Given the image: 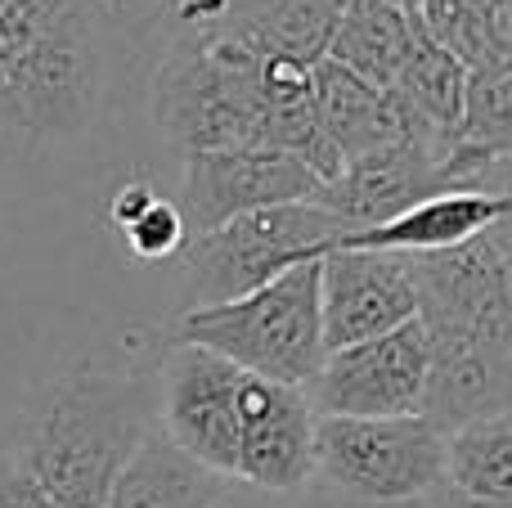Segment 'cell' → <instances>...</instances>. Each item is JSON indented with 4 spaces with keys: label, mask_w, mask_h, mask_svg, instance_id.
Listing matches in <instances>:
<instances>
[{
    "label": "cell",
    "mask_w": 512,
    "mask_h": 508,
    "mask_svg": "<svg viewBox=\"0 0 512 508\" xmlns=\"http://www.w3.org/2000/svg\"><path fill=\"white\" fill-rule=\"evenodd\" d=\"M104 9H153V14H162V0H99Z\"/></svg>",
    "instance_id": "obj_23"
},
{
    "label": "cell",
    "mask_w": 512,
    "mask_h": 508,
    "mask_svg": "<svg viewBox=\"0 0 512 508\" xmlns=\"http://www.w3.org/2000/svg\"><path fill=\"white\" fill-rule=\"evenodd\" d=\"M512 216V194H477V189H454L414 203L409 212L391 216L369 230L337 234L324 252H396V257H436L454 252L463 243L481 239L499 221Z\"/></svg>",
    "instance_id": "obj_13"
},
{
    "label": "cell",
    "mask_w": 512,
    "mask_h": 508,
    "mask_svg": "<svg viewBox=\"0 0 512 508\" xmlns=\"http://www.w3.org/2000/svg\"><path fill=\"white\" fill-rule=\"evenodd\" d=\"M225 486L230 482L221 473L203 468L167 432L153 428L117 473L104 508H212Z\"/></svg>",
    "instance_id": "obj_16"
},
{
    "label": "cell",
    "mask_w": 512,
    "mask_h": 508,
    "mask_svg": "<svg viewBox=\"0 0 512 508\" xmlns=\"http://www.w3.org/2000/svg\"><path fill=\"white\" fill-rule=\"evenodd\" d=\"M153 378H158V428L203 468L234 482L243 369L203 347L167 342Z\"/></svg>",
    "instance_id": "obj_8"
},
{
    "label": "cell",
    "mask_w": 512,
    "mask_h": 508,
    "mask_svg": "<svg viewBox=\"0 0 512 508\" xmlns=\"http://www.w3.org/2000/svg\"><path fill=\"white\" fill-rule=\"evenodd\" d=\"M418 320V284L396 252H324L319 257V333L324 351L382 338Z\"/></svg>",
    "instance_id": "obj_10"
},
{
    "label": "cell",
    "mask_w": 512,
    "mask_h": 508,
    "mask_svg": "<svg viewBox=\"0 0 512 508\" xmlns=\"http://www.w3.org/2000/svg\"><path fill=\"white\" fill-rule=\"evenodd\" d=\"M99 0H77L45 36L0 68V122L32 140H68L95 117L104 59H99Z\"/></svg>",
    "instance_id": "obj_6"
},
{
    "label": "cell",
    "mask_w": 512,
    "mask_h": 508,
    "mask_svg": "<svg viewBox=\"0 0 512 508\" xmlns=\"http://www.w3.org/2000/svg\"><path fill=\"white\" fill-rule=\"evenodd\" d=\"M292 508H342V504H337V500H333V495L315 491V495H310V500H306V504H292Z\"/></svg>",
    "instance_id": "obj_24"
},
{
    "label": "cell",
    "mask_w": 512,
    "mask_h": 508,
    "mask_svg": "<svg viewBox=\"0 0 512 508\" xmlns=\"http://www.w3.org/2000/svg\"><path fill=\"white\" fill-rule=\"evenodd\" d=\"M171 342L203 347L243 374L306 392L328 356L319 333V261L283 270L239 302L194 306L176 320Z\"/></svg>",
    "instance_id": "obj_3"
},
{
    "label": "cell",
    "mask_w": 512,
    "mask_h": 508,
    "mask_svg": "<svg viewBox=\"0 0 512 508\" xmlns=\"http://www.w3.org/2000/svg\"><path fill=\"white\" fill-rule=\"evenodd\" d=\"M131 248L135 261H162V257H176L180 248L189 243V230H185V216H180L176 203H167L162 194H153L140 212L131 216L126 225H117Z\"/></svg>",
    "instance_id": "obj_20"
},
{
    "label": "cell",
    "mask_w": 512,
    "mask_h": 508,
    "mask_svg": "<svg viewBox=\"0 0 512 508\" xmlns=\"http://www.w3.org/2000/svg\"><path fill=\"white\" fill-rule=\"evenodd\" d=\"M414 23L418 14L387 5V0H351L337 18L324 59L342 63L346 72H355L369 86L391 90V81H396L400 63L409 54V41H414Z\"/></svg>",
    "instance_id": "obj_17"
},
{
    "label": "cell",
    "mask_w": 512,
    "mask_h": 508,
    "mask_svg": "<svg viewBox=\"0 0 512 508\" xmlns=\"http://www.w3.org/2000/svg\"><path fill=\"white\" fill-rule=\"evenodd\" d=\"M315 419L301 387H283L270 378L243 374L239 383V459L234 482L256 486L265 495H301L310 486V446Z\"/></svg>",
    "instance_id": "obj_11"
},
{
    "label": "cell",
    "mask_w": 512,
    "mask_h": 508,
    "mask_svg": "<svg viewBox=\"0 0 512 508\" xmlns=\"http://www.w3.org/2000/svg\"><path fill=\"white\" fill-rule=\"evenodd\" d=\"M463 95H468V72L445 45L427 36L423 23H414V41L391 81V99L436 140H454L463 122Z\"/></svg>",
    "instance_id": "obj_18"
},
{
    "label": "cell",
    "mask_w": 512,
    "mask_h": 508,
    "mask_svg": "<svg viewBox=\"0 0 512 508\" xmlns=\"http://www.w3.org/2000/svg\"><path fill=\"white\" fill-rule=\"evenodd\" d=\"M212 508H292V500L288 495H265V491H256V486L230 482Z\"/></svg>",
    "instance_id": "obj_22"
},
{
    "label": "cell",
    "mask_w": 512,
    "mask_h": 508,
    "mask_svg": "<svg viewBox=\"0 0 512 508\" xmlns=\"http://www.w3.org/2000/svg\"><path fill=\"white\" fill-rule=\"evenodd\" d=\"M324 180L306 162L274 149H207L185 158L180 216L189 234L221 230L225 221L283 203H310Z\"/></svg>",
    "instance_id": "obj_9"
},
{
    "label": "cell",
    "mask_w": 512,
    "mask_h": 508,
    "mask_svg": "<svg viewBox=\"0 0 512 508\" xmlns=\"http://www.w3.org/2000/svg\"><path fill=\"white\" fill-rule=\"evenodd\" d=\"M310 486L342 504H418L445 482V432L423 414L409 419H315Z\"/></svg>",
    "instance_id": "obj_4"
},
{
    "label": "cell",
    "mask_w": 512,
    "mask_h": 508,
    "mask_svg": "<svg viewBox=\"0 0 512 508\" xmlns=\"http://www.w3.org/2000/svg\"><path fill=\"white\" fill-rule=\"evenodd\" d=\"M346 225L324 203H283L225 221L221 230L189 234L185 293L194 306H225L265 288L301 261H319Z\"/></svg>",
    "instance_id": "obj_5"
},
{
    "label": "cell",
    "mask_w": 512,
    "mask_h": 508,
    "mask_svg": "<svg viewBox=\"0 0 512 508\" xmlns=\"http://www.w3.org/2000/svg\"><path fill=\"white\" fill-rule=\"evenodd\" d=\"M342 504V500H337ZM342 508H360V504H342ZM391 508H427V500H418V504H391Z\"/></svg>",
    "instance_id": "obj_25"
},
{
    "label": "cell",
    "mask_w": 512,
    "mask_h": 508,
    "mask_svg": "<svg viewBox=\"0 0 512 508\" xmlns=\"http://www.w3.org/2000/svg\"><path fill=\"white\" fill-rule=\"evenodd\" d=\"M153 428L158 378L81 365L36 396L14 459L54 508H104L117 473Z\"/></svg>",
    "instance_id": "obj_1"
},
{
    "label": "cell",
    "mask_w": 512,
    "mask_h": 508,
    "mask_svg": "<svg viewBox=\"0 0 512 508\" xmlns=\"http://www.w3.org/2000/svg\"><path fill=\"white\" fill-rule=\"evenodd\" d=\"M445 486L472 500L512 504V410L445 437Z\"/></svg>",
    "instance_id": "obj_19"
},
{
    "label": "cell",
    "mask_w": 512,
    "mask_h": 508,
    "mask_svg": "<svg viewBox=\"0 0 512 508\" xmlns=\"http://www.w3.org/2000/svg\"><path fill=\"white\" fill-rule=\"evenodd\" d=\"M310 99H315V117L324 126L328 144H333L337 162H355L373 149H387L396 140H427V144H454L427 135L405 108L391 99V90H378L346 72L342 63L319 59L310 63Z\"/></svg>",
    "instance_id": "obj_14"
},
{
    "label": "cell",
    "mask_w": 512,
    "mask_h": 508,
    "mask_svg": "<svg viewBox=\"0 0 512 508\" xmlns=\"http://www.w3.org/2000/svg\"><path fill=\"white\" fill-rule=\"evenodd\" d=\"M0 508H54L50 495L36 486V477L14 455L0 459Z\"/></svg>",
    "instance_id": "obj_21"
},
{
    "label": "cell",
    "mask_w": 512,
    "mask_h": 508,
    "mask_svg": "<svg viewBox=\"0 0 512 508\" xmlns=\"http://www.w3.org/2000/svg\"><path fill=\"white\" fill-rule=\"evenodd\" d=\"M342 0H221L216 32L243 41L265 59L319 63L328 54Z\"/></svg>",
    "instance_id": "obj_15"
},
{
    "label": "cell",
    "mask_w": 512,
    "mask_h": 508,
    "mask_svg": "<svg viewBox=\"0 0 512 508\" xmlns=\"http://www.w3.org/2000/svg\"><path fill=\"white\" fill-rule=\"evenodd\" d=\"M454 144H427V140H396L387 149H373L355 162H342L333 180H324V189L315 194V203H324L337 221L351 230H369L391 216L409 212L414 203L441 194L436 189V167Z\"/></svg>",
    "instance_id": "obj_12"
},
{
    "label": "cell",
    "mask_w": 512,
    "mask_h": 508,
    "mask_svg": "<svg viewBox=\"0 0 512 508\" xmlns=\"http://www.w3.org/2000/svg\"><path fill=\"white\" fill-rule=\"evenodd\" d=\"M427 365L432 351L423 324L409 320L382 338L328 351L315 383L306 387V401L315 414L333 419H409L423 414Z\"/></svg>",
    "instance_id": "obj_7"
},
{
    "label": "cell",
    "mask_w": 512,
    "mask_h": 508,
    "mask_svg": "<svg viewBox=\"0 0 512 508\" xmlns=\"http://www.w3.org/2000/svg\"><path fill=\"white\" fill-rule=\"evenodd\" d=\"M153 126L180 153L261 149L270 90L265 54L216 27H176L153 68Z\"/></svg>",
    "instance_id": "obj_2"
}]
</instances>
